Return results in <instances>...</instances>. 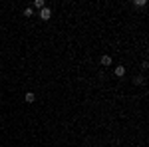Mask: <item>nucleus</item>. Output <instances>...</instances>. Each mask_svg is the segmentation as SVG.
I'll list each match as a JSON object with an SVG mask.
<instances>
[{"label": "nucleus", "mask_w": 149, "mask_h": 147, "mask_svg": "<svg viewBox=\"0 0 149 147\" xmlns=\"http://www.w3.org/2000/svg\"><path fill=\"white\" fill-rule=\"evenodd\" d=\"M133 84H135V86H143V84H145V78H143V76H139V78H135V80H133Z\"/></svg>", "instance_id": "7ed1b4c3"}, {"label": "nucleus", "mask_w": 149, "mask_h": 147, "mask_svg": "<svg viewBox=\"0 0 149 147\" xmlns=\"http://www.w3.org/2000/svg\"><path fill=\"white\" fill-rule=\"evenodd\" d=\"M34 100H36V96H34L32 92H28V94H26V102H28V104H32Z\"/></svg>", "instance_id": "39448f33"}, {"label": "nucleus", "mask_w": 149, "mask_h": 147, "mask_svg": "<svg viewBox=\"0 0 149 147\" xmlns=\"http://www.w3.org/2000/svg\"><path fill=\"white\" fill-rule=\"evenodd\" d=\"M50 16H52V10L44 6V8L40 10V18H42V20H50Z\"/></svg>", "instance_id": "f257e3e1"}, {"label": "nucleus", "mask_w": 149, "mask_h": 147, "mask_svg": "<svg viewBox=\"0 0 149 147\" xmlns=\"http://www.w3.org/2000/svg\"><path fill=\"white\" fill-rule=\"evenodd\" d=\"M133 4H135V6H145V0H135Z\"/></svg>", "instance_id": "0eeeda50"}, {"label": "nucleus", "mask_w": 149, "mask_h": 147, "mask_svg": "<svg viewBox=\"0 0 149 147\" xmlns=\"http://www.w3.org/2000/svg\"><path fill=\"white\" fill-rule=\"evenodd\" d=\"M102 64H104V66H110V64H112V58H110V56H102Z\"/></svg>", "instance_id": "20e7f679"}, {"label": "nucleus", "mask_w": 149, "mask_h": 147, "mask_svg": "<svg viewBox=\"0 0 149 147\" xmlns=\"http://www.w3.org/2000/svg\"><path fill=\"white\" fill-rule=\"evenodd\" d=\"M115 76L123 78V76H125V68H123V66H117V68H115Z\"/></svg>", "instance_id": "f03ea898"}, {"label": "nucleus", "mask_w": 149, "mask_h": 147, "mask_svg": "<svg viewBox=\"0 0 149 147\" xmlns=\"http://www.w3.org/2000/svg\"><path fill=\"white\" fill-rule=\"evenodd\" d=\"M24 16H32V8H26L24 10Z\"/></svg>", "instance_id": "6e6552de"}, {"label": "nucleus", "mask_w": 149, "mask_h": 147, "mask_svg": "<svg viewBox=\"0 0 149 147\" xmlns=\"http://www.w3.org/2000/svg\"><path fill=\"white\" fill-rule=\"evenodd\" d=\"M34 6L42 10V8H44V0H34Z\"/></svg>", "instance_id": "423d86ee"}]
</instances>
